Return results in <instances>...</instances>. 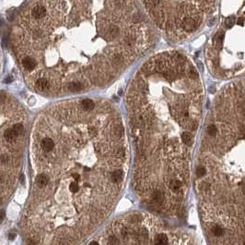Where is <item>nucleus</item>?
I'll use <instances>...</instances> for the list:
<instances>
[{
	"label": "nucleus",
	"instance_id": "20e7f679",
	"mask_svg": "<svg viewBox=\"0 0 245 245\" xmlns=\"http://www.w3.org/2000/svg\"><path fill=\"white\" fill-rule=\"evenodd\" d=\"M208 69L215 77L231 78L244 70V15L228 16L205 52Z\"/></svg>",
	"mask_w": 245,
	"mask_h": 245
},
{
	"label": "nucleus",
	"instance_id": "1a4fd4ad",
	"mask_svg": "<svg viewBox=\"0 0 245 245\" xmlns=\"http://www.w3.org/2000/svg\"><path fill=\"white\" fill-rule=\"evenodd\" d=\"M89 245H101V244H100L99 242L96 241V239H95V241H91V242L89 243Z\"/></svg>",
	"mask_w": 245,
	"mask_h": 245
},
{
	"label": "nucleus",
	"instance_id": "7ed1b4c3",
	"mask_svg": "<svg viewBox=\"0 0 245 245\" xmlns=\"http://www.w3.org/2000/svg\"><path fill=\"white\" fill-rule=\"evenodd\" d=\"M158 29L174 41L199 31L216 9L217 0H139Z\"/></svg>",
	"mask_w": 245,
	"mask_h": 245
},
{
	"label": "nucleus",
	"instance_id": "39448f33",
	"mask_svg": "<svg viewBox=\"0 0 245 245\" xmlns=\"http://www.w3.org/2000/svg\"><path fill=\"white\" fill-rule=\"evenodd\" d=\"M21 64H22V67L29 72H32L36 67V63L33 59L30 56H26L22 59L21 61Z\"/></svg>",
	"mask_w": 245,
	"mask_h": 245
},
{
	"label": "nucleus",
	"instance_id": "f03ea898",
	"mask_svg": "<svg viewBox=\"0 0 245 245\" xmlns=\"http://www.w3.org/2000/svg\"><path fill=\"white\" fill-rule=\"evenodd\" d=\"M204 88L193 62L183 53H157L140 67L129 83L126 103L132 137L143 154H178L188 165L203 112Z\"/></svg>",
	"mask_w": 245,
	"mask_h": 245
},
{
	"label": "nucleus",
	"instance_id": "9d476101",
	"mask_svg": "<svg viewBox=\"0 0 245 245\" xmlns=\"http://www.w3.org/2000/svg\"><path fill=\"white\" fill-rule=\"evenodd\" d=\"M15 236H16V234H15V233H10V234H9V238H10V239H13L15 238Z\"/></svg>",
	"mask_w": 245,
	"mask_h": 245
},
{
	"label": "nucleus",
	"instance_id": "f257e3e1",
	"mask_svg": "<svg viewBox=\"0 0 245 245\" xmlns=\"http://www.w3.org/2000/svg\"><path fill=\"white\" fill-rule=\"evenodd\" d=\"M40 1L44 13L32 19L31 28L32 72L47 81L51 93L105 87L153 42V31L135 0Z\"/></svg>",
	"mask_w": 245,
	"mask_h": 245
},
{
	"label": "nucleus",
	"instance_id": "6e6552de",
	"mask_svg": "<svg viewBox=\"0 0 245 245\" xmlns=\"http://www.w3.org/2000/svg\"><path fill=\"white\" fill-rule=\"evenodd\" d=\"M12 128L14 129V131L17 133V135H21L23 134V132H24V126H23V124H20V123L15 124L14 126H12Z\"/></svg>",
	"mask_w": 245,
	"mask_h": 245
},
{
	"label": "nucleus",
	"instance_id": "0eeeda50",
	"mask_svg": "<svg viewBox=\"0 0 245 245\" xmlns=\"http://www.w3.org/2000/svg\"><path fill=\"white\" fill-rule=\"evenodd\" d=\"M195 174H196V178L197 179H202L205 174H206V169L203 166V165H199L196 168V171H195Z\"/></svg>",
	"mask_w": 245,
	"mask_h": 245
},
{
	"label": "nucleus",
	"instance_id": "423d86ee",
	"mask_svg": "<svg viewBox=\"0 0 245 245\" xmlns=\"http://www.w3.org/2000/svg\"><path fill=\"white\" fill-rule=\"evenodd\" d=\"M19 137V135H17V133L14 131V129L12 127L6 129L4 132V138L9 143H15V141L17 140Z\"/></svg>",
	"mask_w": 245,
	"mask_h": 245
}]
</instances>
